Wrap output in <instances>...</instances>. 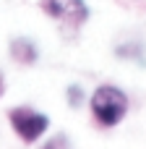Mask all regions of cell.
<instances>
[{
    "instance_id": "1",
    "label": "cell",
    "mask_w": 146,
    "mask_h": 149,
    "mask_svg": "<svg viewBox=\"0 0 146 149\" xmlns=\"http://www.w3.org/2000/svg\"><path fill=\"white\" fill-rule=\"evenodd\" d=\"M86 105H89L91 118L97 120L99 128H115V126H120L125 120L131 100H128V94L120 86H115V84H99L89 94Z\"/></svg>"
},
{
    "instance_id": "2",
    "label": "cell",
    "mask_w": 146,
    "mask_h": 149,
    "mask_svg": "<svg viewBox=\"0 0 146 149\" xmlns=\"http://www.w3.org/2000/svg\"><path fill=\"white\" fill-rule=\"evenodd\" d=\"M8 126L24 144H37L50 131V115L31 105H16L8 110Z\"/></svg>"
},
{
    "instance_id": "3",
    "label": "cell",
    "mask_w": 146,
    "mask_h": 149,
    "mask_svg": "<svg viewBox=\"0 0 146 149\" xmlns=\"http://www.w3.org/2000/svg\"><path fill=\"white\" fill-rule=\"evenodd\" d=\"M42 10L52 21L68 26H84L91 16L86 0H42Z\"/></svg>"
},
{
    "instance_id": "4",
    "label": "cell",
    "mask_w": 146,
    "mask_h": 149,
    "mask_svg": "<svg viewBox=\"0 0 146 149\" xmlns=\"http://www.w3.org/2000/svg\"><path fill=\"white\" fill-rule=\"evenodd\" d=\"M8 55H10L13 63L31 68V65L39 63V55H42V52H39V45H37L31 37L18 34V37H10V42H8Z\"/></svg>"
},
{
    "instance_id": "5",
    "label": "cell",
    "mask_w": 146,
    "mask_h": 149,
    "mask_svg": "<svg viewBox=\"0 0 146 149\" xmlns=\"http://www.w3.org/2000/svg\"><path fill=\"white\" fill-rule=\"evenodd\" d=\"M115 55L120 60H136L138 65H146V55H144V45L141 42H123L115 45Z\"/></svg>"
},
{
    "instance_id": "6",
    "label": "cell",
    "mask_w": 146,
    "mask_h": 149,
    "mask_svg": "<svg viewBox=\"0 0 146 149\" xmlns=\"http://www.w3.org/2000/svg\"><path fill=\"white\" fill-rule=\"evenodd\" d=\"M86 100H89V94L81 84H68L65 86V102H68L71 110H81L86 105Z\"/></svg>"
},
{
    "instance_id": "7",
    "label": "cell",
    "mask_w": 146,
    "mask_h": 149,
    "mask_svg": "<svg viewBox=\"0 0 146 149\" xmlns=\"http://www.w3.org/2000/svg\"><path fill=\"white\" fill-rule=\"evenodd\" d=\"M39 149H73V144H71V136L68 134H52L50 139L42 141Z\"/></svg>"
},
{
    "instance_id": "8",
    "label": "cell",
    "mask_w": 146,
    "mask_h": 149,
    "mask_svg": "<svg viewBox=\"0 0 146 149\" xmlns=\"http://www.w3.org/2000/svg\"><path fill=\"white\" fill-rule=\"evenodd\" d=\"M5 92H8V86H5V73H3V68H0V100L5 97Z\"/></svg>"
}]
</instances>
